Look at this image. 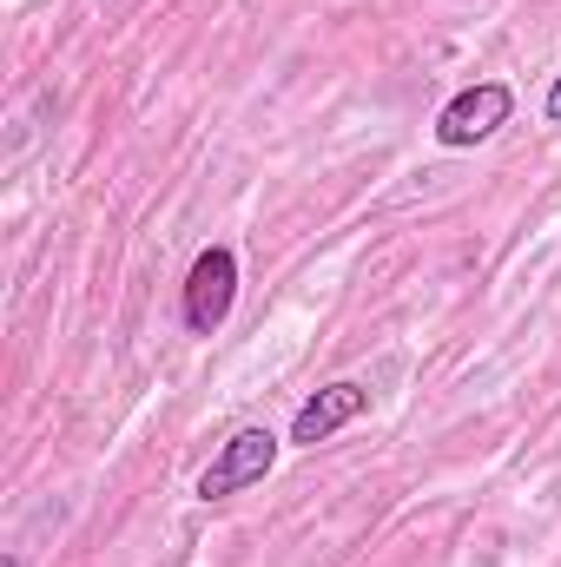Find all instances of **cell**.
<instances>
[{
    "instance_id": "cell-1",
    "label": "cell",
    "mask_w": 561,
    "mask_h": 567,
    "mask_svg": "<svg viewBox=\"0 0 561 567\" xmlns=\"http://www.w3.org/2000/svg\"><path fill=\"white\" fill-rule=\"evenodd\" d=\"M232 297H238V251L232 245H205L185 271V330L212 337L225 317H232Z\"/></svg>"
},
{
    "instance_id": "cell-2",
    "label": "cell",
    "mask_w": 561,
    "mask_h": 567,
    "mask_svg": "<svg viewBox=\"0 0 561 567\" xmlns=\"http://www.w3.org/2000/svg\"><path fill=\"white\" fill-rule=\"evenodd\" d=\"M509 113H516V93H509L502 80H482V86L456 93V100L436 113V140L449 145V152L482 145L489 133H502V126H509Z\"/></svg>"
},
{
    "instance_id": "cell-3",
    "label": "cell",
    "mask_w": 561,
    "mask_h": 567,
    "mask_svg": "<svg viewBox=\"0 0 561 567\" xmlns=\"http://www.w3.org/2000/svg\"><path fill=\"white\" fill-rule=\"evenodd\" d=\"M272 468H278V435H272V429H238V435L218 449V462L198 475V495H205V502H225V495L265 482Z\"/></svg>"
},
{
    "instance_id": "cell-4",
    "label": "cell",
    "mask_w": 561,
    "mask_h": 567,
    "mask_svg": "<svg viewBox=\"0 0 561 567\" xmlns=\"http://www.w3.org/2000/svg\"><path fill=\"white\" fill-rule=\"evenodd\" d=\"M364 410H370V390L344 377V383L317 390V396L297 410V423H290V442H297V449H317V442H330V435H337L344 423H357Z\"/></svg>"
},
{
    "instance_id": "cell-5",
    "label": "cell",
    "mask_w": 561,
    "mask_h": 567,
    "mask_svg": "<svg viewBox=\"0 0 561 567\" xmlns=\"http://www.w3.org/2000/svg\"><path fill=\"white\" fill-rule=\"evenodd\" d=\"M549 120H561V73H555V86H549Z\"/></svg>"
},
{
    "instance_id": "cell-6",
    "label": "cell",
    "mask_w": 561,
    "mask_h": 567,
    "mask_svg": "<svg viewBox=\"0 0 561 567\" xmlns=\"http://www.w3.org/2000/svg\"><path fill=\"white\" fill-rule=\"evenodd\" d=\"M0 567H20V555H7V561H0Z\"/></svg>"
}]
</instances>
